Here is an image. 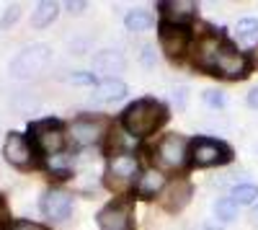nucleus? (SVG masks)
Instances as JSON below:
<instances>
[{
  "label": "nucleus",
  "mask_w": 258,
  "mask_h": 230,
  "mask_svg": "<svg viewBox=\"0 0 258 230\" xmlns=\"http://www.w3.org/2000/svg\"><path fill=\"white\" fill-rule=\"evenodd\" d=\"M121 122H124V130L132 137L150 135L165 122V106L158 103V101H153V98H140L124 111Z\"/></svg>",
  "instance_id": "obj_1"
},
{
  "label": "nucleus",
  "mask_w": 258,
  "mask_h": 230,
  "mask_svg": "<svg viewBox=\"0 0 258 230\" xmlns=\"http://www.w3.org/2000/svg\"><path fill=\"white\" fill-rule=\"evenodd\" d=\"M49 60H52V47L49 44H31L24 52H18V57L11 62V75L13 78L39 75L49 65Z\"/></svg>",
  "instance_id": "obj_2"
},
{
  "label": "nucleus",
  "mask_w": 258,
  "mask_h": 230,
  "mask_svg": "<svg viewBox=\"0 0 258 230\" xmlns=\"http://www.w3.org/2000/svg\"><path fill=\"white\" fill-rule=\"evenodd\" d=\"M140 174V160L132 153L111 155L109 168H106V184L114 192H126L135 184V176Z\"/></svg>",
  "instance_id": "obj_3"
},
{
  "label": "nucleus",
  "mask_w": 258,
  "mask_h": 230,
  "mask_svg": "<svg viewBox=\"0 0 258 230\" xmlns=\"http://www.w3.org/2000/svg\"><path fill=\"white\" fill-rule=\"evenodd\" d=\"M153 158L158 160L160 168H168V171H176L186 163L188 158V140L181 137V135H165L153 150Z\"/></svg>",
  "instance_id": "obj_4"
},
{
  "label": "nucleus",
  "mask_w": 258,
  "mask_h": 230,
  "mask_svg": "<svg viewBox=\"0 0 258 230\" xmlns=\"http://www.w3.org/2000/svg\"><path fill=\"white\" fill-rule=\"evenodd\" d=\"M31 137H34V148L44 155H57L62 153V145H64V135L57 119H44V122H36L31 124Z\"/></svg>",
  "instance_id": "obj_5"
},
{
  "label": "nucleus",
  "mask_w": 258,
  "mask_h": 230,
  "mask_svg": "<svg viewBox=\"0 0 258 230\" xmlns=\"http://www.w3.org/2000/svg\"><path fill=\"white\" fill-rule=\"evenodd\" d=\"M191 160L202 165V168H209V165H220L230 160V148L217 140H209V137H199L197 142L191 145Z\"/></svg>",
  "instance_id": "obj_6"
},
{
  "label": "nucleus",
  "mask_w": 258,
  "mask_h": 230,
  "mask_svg": "<svg viewBox=\"0 0 258 230\" xmlns=\"http://www.w3.org/2000/svg\"><path fill=\"white\" fill-rule=\"evenodd\" d=\"M6 160L11 165H16V168H26V165L34 163V145L26 140V135H21V132H11L6 137Z\"/></svg>",
  "instance_id": "obj_7"
},
{
  "label": "nucleus",
  "mask_w": 258,
  "mask_h": 230,
  "mask_svg": "<svg viewBox=\"0 0 258 230\" xmlns=\"http://www.w3.org/2000/svg\"><path fill=\"white\" fill-rule=\"evenodd\" d=\"M160 47L170 57H181L186 52V47H188V29L163 21L160 24Z\"/></svg>",
  "instance_id": "obj_8"
},
{
  "label": "nucleus",
  "mask_w": 258,
  "mask_h": 230,
  "mask_svg": "<svg viewBox=\"0 0 258 230\" xmlns=\"http://www.w3.org/2000/svg\"><path fill=\"white\" fill-rule=\"evenodd\" d=\"M98 227L101 230H129L132 227V207L126 202L103 207L98 212Z\"/></svg>",
  "instance_id": "obj_9"
},
{
  "label": "nucleus",
  "mask_w": 258,
  "mask_h": 230,
  "mask_svg": "<svg viewBox=\"0 0 258 230\" xmlns=\"http://www.w3.org/2000/svg\"><path fill=\"white\" fill-rule=\"evenodd\" d=\"M214 73H220L225 78H245L248 75V57L243 52H235L232 47H222Z\"/></svg>",
  "instance_id": "obj_10"
},
{
  "label": "nucleus",
  "mask_w": 258,
  "mask_h": 230,
  "mask_svg": "<svg viewBox=\"0 0 258 230\" xmlns=\"http://www.w3.org/2000/svg\"><path fill=\"white\" fill-rule=\"evenodd\" d=\"M70 210H73L70 194H64L59 189H49L44 197H41V212H44L49 220H54V222H62L64 217L70 215Z\"/></svg>",
  "instance_id": "obj_11"
},
{
  "label": "nucleus",
  "mask_w": 258,
  "mask_h": 230,
  "mask_svg": "<svg viewBox=\"0 0 258 230\" xmlns=\"http://www.w3.org/2000/svg\"><path fill=\"white\" fill-rule=\"evenodd\" d=\"M101 135H103V124L98 119H78L70 124V137L80 148H88V145L98 142Z\"/></svg>",
  "instance_id": "obj_12"
},
{
  "label": "nucleus",
  "mask_w": 258,
  "mask_h": 230,
  "mask_svg": "<svg viewBox=\"0 0 258 230\" xmlns=\"http://www.w3.org/2000/svg\"><path fill=\"white\" fill-rule=\"evenodd\" d=\"M160 11L168 24L186 26V21L197 16V3H191V0H165V3H160Z\"/></svg>",
  "instance_id": "obj_13"
},
{
  "label": "nucleus",
  "mask_w": 258,
  "mask_h": 230,
  "mask_svg": "<svg viewBox=\"0 0 258 230\" xmlns=\"http://www.w3.org/2000/svg\"><path fill=\"white\" fill-rule=\"evenodd\" d=\"M126 68V60L121 52L116 49H101L93 54V70L96 73H103L106 78H114L116 73H121Z\"/></svg>",
  "instance_id": "obj_14"
},
{
  "label": "nucleus",
  "mask_w": 258,
  "mask_h": 230,
  "mask_svg": "<svg viewBox=\"0 0 258 230\" xmlns=\"http://www.w3.org/2000/svg\"><path fill=\"white\" fill-rule=\"evenodd\" d=\"M222 47H225V44H222L217 36H204V39L199 41V47H197V65L204 68V70H214Z\"/></svg>",
  "instance_id": "obj_15"
},
{
  "label": "nucleus",
  "mask_w": 258,
  "mask_h": 230,
  "mask_svg": "<svg viewBox=\"0 0 258 230\" xmlns=\"http://www.w3.org/2000/svg\"><path fill=\"white\" fill-rule=\"evenodd\" d=\"M191 199V186L186 181H173L165 189V197H163V207L168 212H178L181 207Z\"/></svg>",
  "instance_id": "obj_16"
},
{
  "label": "nucleus",
  "mask_w": 258,
  "mask_h": 230,
  "mask_svg": "<svg viewBox=\"0 0 258 230\" xmlns=\"http://www.w3.org/2000/svg\"><path fill=\"white\" fill-rule=\"evenodd\" d=\"M163 186H165V176L155 168H150V171L140 174V179H137V194L142 199H153L155 194L163 192Z\"/></svg>",
  "instance_id": "obj_17"
},
{
  "label": "nucleus",
  "mask_w": 258,
  "mask_h": 230,
  "mask_svg": "<svg viewBox=\"0 0 258 230\" xmlns=\"http://www.w3.org/2000/svg\"><path fill=\"white\" fill-rule=\"evenodd\" d=\"M126 93V83L119 78H103L96 86V98L98 101H116Z\"/></svg>",
  "instance_id": "obj_18"
},
{
  "label": "nucleus",
  "mask_w": 258,
  "mask_h": 230,
  "mask_svg": "<svg viewBox=\"0 0 258 230\" xmlns=\"http://www.w3.org/2000/svg\"><path fill=\"white\" fill-rule=\"evenodd\" d=\"M54 18H57V3H39L31 11V26L34 29H44V26L52 24Z\"/></svg>",
  "instance_id": "obj_19"
},
{
  "label": "nucleus",
  "mask_w": 258,
  "mask_h": 230,
  "mask_svg": "<svg viewBox=\"0 0 258 230\" xmlns=\"http://www.w3.org/2000/svg\"><path fill=\"white\" fill-rule=\"evenodd\" d=\"M124 26H126L129 31H147L150 26H153V13L142 11V8L129 11V13L124 16Z\"/></svg>",
  "instance_id": "obj_20"
},
{
  "label": "nucleus",
  "mask_w": 258,
  "mask_h": 230,
  "mask_svg": "<svg viewBox=\"0 0 258 230\" xmlns=\"http://www.w3.org/2000/svg\"><path fill=\"white\" fill-rule=\"evenodd\" d=\"M47 168H49V174H52L54 179H70V168H73V163H70V158H68V155L57 153V155H52V158L47 160Z\"/></svg>",
  "instance_id": "obj_21"
},
{
  "label": "nucleus",
  "mask_w": 258,
  "mask_h": 230,
  "mask_svg": "<svg viewBox=\"0 0 258 230\" xmlns=\"http://www.w3.org/2000/svg\"><path fill=\"white\" fill-rule=\"evenodd\" d=\"M258 199V186L253 184H238L232 189V202L235 204H253Z\"/></svg>",
  "instance_id": "obj_22"
},
{
  "label": "nucleus",
  "mask_w": 258,
  "mask_h": 230,
  "mask_svg": "<svg viewBox=\"0 0 258 230\" xmlns=\"http://www.w3.org/2000/svg\"><path fill=\"white\" fill-rule=\"evenodd\" d=\"M235 34H238L240 41H255L258 39V18H243V21H238Z\"/></svg>",
  "instance_id": "obj_23"
},
{
  "label": "nucleus",
  "mask_w": 258,
  "mask_h": 230,
  "mask_svg": "<svg viewBox=\"0 0 258 230\" xmlns=\"http://www.w3.org/2000/svg\"><path fill=\"white\" fill-rule=\"evenodd\" d=\"M214 215H217V220H222V222H232L235 217H238V204H235L232 199H220L217 204H214Z\"/></svg>",
  "instance_id": "obj_24"
},
{
  "label": "nucleus",
  "mask_w": 258,
  "mask_h": 230,
  "mask_svg": "<svg viewBox=\"0 0 258 230\" xmlns=\"http://www.w3.org/2000/svg\"><path fill=\"white\" fill-rule=\"evenodd\" d=\"M204 101L209 103L212 109H222V106H225V93L212 88V91H207V93H204Z\"/></svg>",
  "instance_id": "obj_25"
},
{
  "label": "nucleus",
  "mask_w": 258,
  "mask_h": 230,
  "mask_svg": "<svg viewBox=\"0 0 258 230\" xmlns=\"http://www.w3.org/2000/svg\"><path fill=\"white\" fill-rule=\"evenodd\" d=\"M68 80H70V83H75V86H93V83H96L93 73H73Z\"/></svg>",
  "instance_id": "obj_26"
},
{
  "label": "nucleus",
  "mask_w": 258,
  "mask_h": 230,
  "mask_svg": "<svg viewBox=\"0 0 258 230\" xmlns=\"http://www.w3.org/2000/svg\"><path fill=\"white\" fill-rule=\"evenodd\" d=\"M18 16H21V8H18V6H11V8L6 11L3 21H0V26H3V29H8L11 24H16V21H18Z\"/></svg>",
  "instance_id": "obj_27"
},
{
  "label": "nucleus",
  "mask_w": 258,
  "mask_h": 230,
  "mask_svg": "<svg viewBox=\"0 0 258 230\" xmlns=\"http://www.w3.org/2000/svg\"><path fill=\"white\" fill-rule=\"evenodd\" d=\"M11 230H47V227H41V225H36V222H26V220H21V222H16Z\"/></svg>",
  "instance_id": "obj_28"
},
{
  "label": "nucleus",
  "mask_w": 258,
  "mask_h": 230,
  "mask_svg": "<svg viewBox=\"0 0 258 230\" xmlns=\"http://www.w3.org/2000/svg\"><path fill=\"white\" fill-rule=\"evenodd\" d=\"M83 8H88V3H78V0H75V3H73V0L68 3V11H70V13H80Z\"/></svg>",
  "instance_id": "obj_29"
},
{
  "label": "nucleus",
  "mask_w": 258,
  "mask_h": 230,
  "mask_svg": "<svg viewBox=\"0 0 258 230\" xmlns=\"http://www.w3.org/2000/svg\"><path fill=\"white\" fill-rule=\"evenodd\" d=\"M248 103H250L253 109H258V86H255V88L248 93Z\"/></svg>",
  "instance_id": "obj_30"
},
{
  "label": "nucleus",
  "mask_w": 258,
  "mask_h": 230,
  "mask_svg": "<svg viewBox=\"0 0 258 230\" xmlns=\"http://www.w3.org/2000/svg\"><path fill=\"white\" fill-rule=\"evenodd\" d=\"M150 52H153V47H145V54H142V60L147 62V65L153 62V54H150Z\"/></svg>",
  "instance_id": "obj_31"
},
{
  "label": "nucleus",
  "mask_w": 258,
  "mask_h": 230,
  "mask_svg": "<svg viewBox=\"0 0 258 230\" xmlns=\"http://www.w3.org/2000/svg\"><path fill=\"white\" fill-rule=\"evenodd\" d=\"M253 62H255V65H258V47L253 49Z\"/></svg>",
  "instance_id": "obj_32"
},
{
  "label": "nucleus",
  "mask_w": 258,
  "mask_h": 230,
  "mask_svg": "<svg viewBox=\"0 0 258 230\" xmlns=\"http://www.w3.org/2000/svg\"><path fill=\"white\" fill-rule=\"evenodd\" d=\"M253 220H255V225H258V207H255V212H253Z\"/></svg>",
  "instance_id": "obj_33"
},
{
  "label": "nucleus",
  "mask_w": 258,
  "mask_h": 230,
  "mask_svg": "<svg viewBox=\"0 0 258 230\" xmlns=\"http://www.w3.org/2000/svg\"><path fill=\"white\" fill-rule=\"evenodd\" d=\"M202 230H220V227H202Z\"/></svg>",
  "instance_id": "obj_34"
}]
</instances>
